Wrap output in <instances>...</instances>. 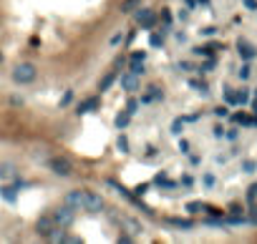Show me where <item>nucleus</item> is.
<instances>
[{
	"label": "nucleus",
	"mask_w": 257,
	"mask_h": 244,
	"mask_svg": "<svg viewBox=\"0 0 257 244\" xmlns=\"http://www.w3.org/2000/svg\"><path fill=\"white\" fill-rule=\"evenodd\" d=\"M119 224H121V229H124L126 234H131V237H136V234L144 232V227L139 224V221H136V219H128V216H119Z\"/></svg>",
	"instance_id": "7"
},
{
	"label": "nucleus",
	"mask_w": 257,
	"mask_h": 244,
	"mask_svg": "<svg viewBox=\"0 0 257 244\" xmlns=\"http://www.w3.org/2000/svg\"><path fill=\"white\" fill-rule=\"evenodd\" d=\"M131 61H146V51H139V53H134V56H131Z\"/></svg>",
	"instance_id": "33"
},
{
	"label": "nucleus",
	"mask_w": 257,
	"mask_h": 244,
	"mask_svg": "<svg viewBox=\"0 0 257 244\" xmlns=\"http://www.w3.org/2000/svg\"><path fill=\"white\" fill-rule=\"evenodd\" d=\"M149 43H152L154 48H159L161 43H164V35H157V33H154V35H152V40H149Z\"/></svg>",
	"instance_id": "23"
},
{
	"label": "nucleus",
	"mask_w": 257,
	"mask_h": 244,
	"mask_svg": "<svg viewBox=\"0 0 257 244\" xmlns=\"http://www.w3.org/2000/svg\"><path fill=\"white\" fill-rule=\"evenodd\" d=\"M131 73L144 76V61H131Z\"/></svg>",
	"instance_id": "18"
},
{
	"label": "nucleus",
	"mask_w": 257,
	"mask_h": 244,
	"mask_svg": "<svg viewBox=\"0 0 257 244\" xmlns=\"http://www.w3.org/2000/svg\"><path fill=\"white\" fill-rule=\"evenodd\" d=\"M245 5L252 8V10H257V0H245Z\"/></svg>",
	"instance_id": "36"
},
{
	"label": "nucleus",
	"mask_w": 257,
	"mask_h": 244,
	"mask_svg": "<svg viewBox=\"0 0 257 244\" xmlns=\"http://www.w3.org/2000/svg\"><path fill=\"white\" fill-rule=\"evenodd\" d=\"M116 146L126 153V151H128V139H126V136H119V139H116Z\"/></svg>",
	"instance_id": "22"
},
{
	"label": "nucleus",
	"mask_w": 257,
	"mask_h": 244,
	"mask_svg": "<svg viewBox=\"0 0 257 244\" xmlns=\"http://www.w3.org/2000/svg\"><path fill=\"white\" fill-rule=\"evenodd\" d=\"M15 176H18V169H15L13 161H3V164H0V179H3V182H10V179H15Z\"/></svg>",
	"instance_id": "10"
},
{
	"label": "nucleus",
	"mask_w": 257,
	"mask_h": 244,
	"mask_svg": "<svg viewBox=\"0 0 257 244\" xmlns=\"http://www.w3.org/2000/svg\"><path fill=\"white\" fill-rule=\"evenodd\" d=\"M214 116H220V119L227 116V108H225V106H217V108H214Z\"/></svg>",
	"instance_id": "31"
},
{
	"label": "nucleus",
	"mask_w": 257,
	"mask_h": 244,
	"mask_svg": "<svg viewBox=\"0 0 257 244\" xmlns=\"http://www.w3.org/2000/svg\"><path fill=\"white\" fill-rule=\"evenodd\" d=\"M212 134H214V139H222V136H225V128H222V126L217 123V126L212 128Z\"/></svg>",
	"instance_id": "25"
},
{
	"label": "nucleus",
	"mask_w": 257,
	"mask_h": 244,
	"mask_svg": "<svg viewBox=\"0 0 257 244\" xmlns=\"http://www.w3.org/2000/svg\"><path fill=\"white\" fill-rule=\"evenodd\" d=\"M139 8H141V0H124V3H121V13H124V15L134 13V10H139Z\"/></svg>",
	"instance_id": "13"
},
{
	"label": "nucleus",
	"mask_w": 257,
	"mask_h": 244,
	"mask_svg": "<svg viewBox=\"0 0 257 244\" xmlns=\"http://www.w3.org/2000/svg\"><path fill=\"white\" fill-rule=\"evenodd\" d=\"M35 229H38V237L48 239V242H61V239H63V227L56 224L53 214H43V216H38Z\"/></svg>",
	"instance_id": "1"
},
{
	"label": "nucleus",
	"mask_w": 257,
	"mask_h": 244,
	"mask_svg": "<svg viewBox=\"0 0 257 244\" xmlns=\"http://www.w3.org/2000/svg\"><path fill=\"white\" fill-rule=\"evenodd\" d=\"M63 204H68V207H73L76 212H81V209H83V191H81V189L68 191L66 199H63Z\"/></svg>",
	"instance_id": "9"
},
{
	"label": "nucleus",
	"mask_w": 257,
	"mask_h": 244,
	"mask_svg": "<svg viewBox=\"0 0 257 244\" xmlns=\"http://www.w3.org/2000/svg\"><path fill=\"white\" fill-rule=\"evenodd\" d=\"M53 219H56V224L58 227H71L73 224V219H76V209L73 207H68V204H63V207H58L56 212H53Z\"/></svg>",
	"instance_id": "5"
},
{
	"label": "nucleus",
	"mask_w": 257,
	"mask_h": 244,
	"mask_svg": "<svg viewBox=\"0 0 257 244\" xmlns=\"http://www.w3.org/2000/svg\"><path fill=\"white\" fill-rule=\"evenodd\" d=\"M202 182H204V186H214V176H212V174H204Z\"/></svg>",
	"instance_id": "30"
},
{
	"label": "nucleus",
	"mask_w": 257,
	"mask_h": 244,
	"mask_svg": "<svg viewBox=\"0 0 257 244\" xmlns=\"http://www.w3.org/2000/svg\"><path fill=\"white\" fill-rule=\"evenodd\" d=\"M247 101H250V93H247L245 88H242V91L237 93V103H247Z\"/></svg>",
	"instance_id": "24"
},
{
	"label": "nucleus",
	"mask_w": 257,
	"mask_h": 244,
	"mask_svg": "<svg viewBox=\"0 0 257 244\" xmlns=\"http://www.w3.org/2000/svg\"><path fill=\"white\" fill-rule=\"evenodd\" d=\"M179 151L182 153H189V141H179Z\"/></svg>",
	"instance_id": "34"
},
{
	"label": "nucleus",
	"mask_w": 257,
	"mask_h": 244,
	"mask_svg": "<svg viewBox=\"0 0 257 244\" xmlns=\"http://www.w3.org/2000/svg\"><path fill=\"white\" fill-rule=\"evenodd\" d=\"M199 209H204L202 202H189V204H187V212H189V214H197Z\"/></svg>",
	"instance_id": "19"
},
{
	"label": "nucleus",
	"mask_w": 257,
	"mask_h": 244,
	"mask_svg": "<svg viewBox=\"0 0 257 244\" xmlns=\"http://www.w3.org/2000/svg\"><path fill=\"white\" fill-rule=\"evenodd\" d=\"M0 63H3V53H0Z\"/></svg>",
	"instance_id": "39"
},
{
	"label": "nucleus",
	"mask_w": 257,
	"mask_h": 244,
	"mask_svg": "<svg viewBox=\"0 0 257 244\" xmlns=\"http://www.w3.org/2000/svg\"><path fill=\"white\" fill-rule=\"evenodd\" d=\"M116 81V71H109V73H106L103 78H101V83H98V88H101V91H109V88H111V83Z\"/></svg>",
	"instance_id": "14"
},
{
	"label": "nucleus",
	"mask_w": 257,
	"mask_h": 244,
	"mask_svg": "<svg viewBox=\"0 0 257 244\" xmlns=\"http://www.w3.org/2000/svg\"><path fill=\"white\" fill-rule=\"evenodd\" d=\"M103 207H106V202H103V196H101L98 191H89V189H83V212L98 214Z\"/></svg>",
	"instance_id": "3"
},
{
	"label": "nucleus",
	"mask_w": 257,
	"mask_h": 244,
	"mask_svg": "<svg viewBox=\"0 0 257 244\" xmlns=\"http://www.w3.org/2000/svg\"><path fill=\"white\" fill-rule=\"evenodd\" d=\"M98 108V98H86L83 103H78V108H76V114L81 116V114H91V111H96Z\"/></svg>",
	"instance_id": "12"
},
{
	"label": "nucleus",
	"mask_w": 257,
	"mask_h": 244,
	"mask_svg": "<svg viewBox=\"0 0 257 244\" xmlns=\"http://www.w3.org/2000/svg\"><path fill=\"white\" fill-rule=\"evenodd\" d=\"M182 128H184V121H182V119H177L174 123H171V134L179 136V134H182Z\"/></svg>",
	"instance_id": "21"
},
{
	"label": "nucleus",
	"mask_w": 257,
	"mask_h": 244,
	"mask_svg": "<svg viewBox=\"0 0 257 244\" xmlns=\"http://www.w3.org/2000/svg\"><path fill=\"white\" fill-rule=\"evenodd\" d=\"M250 71H252L250 65H242V68H240V78H242V81H247V78H250Z\"/></svg>",
	"instance_id": "26"
},
{
	"label": "nucleus",
	"mask_w": 257,
	"mask_h": 244,
	"mask_svg": "<svg viewBox=\"0 0 257 244\" xmlns=\"http://www.w3.org/2000/svg\"><path fill=\"white\" fill-rule=\"evenodd\" d=\"M0 196H3L8 204H13L15 199H18V194H15V189H13V186H3V189H0Z\"/></svg>",
	"instance_id": "15"
},
{
	"label": "nucleus",
	"mask_w": 257,
	"mask_h": 244,
	"mask_svg": "<svg viewBox=\"0 0 257 244\" xmlns=\"http://www.w3.org/2000/svg\"><path fill=\"white\" fill-rule=\"evenodd\" d=\"M121 38H124V35H121V33H116V35L111 38V46H119V43H121Z\"/></svg>",
	"instance_id": "35"
},
{
	"label": "nucleus",
	"mask_w": 257,
	"mask_h": 244,
	"mask_svg": "<svg viewBox=\"0 0 257 244\" xmlns=\"http://www.w3.org/2000/svg\"><path fill=\"white\" fill-rule=\"evenodd\" d=\"M121 88H124V91H128V93L139 91V76H136V73H131V71L124 73V76H121Z\"/></svg>",
	"instance_id": "8"
},
{
	"label": "nucleus",
	"mask_w": 257,
	"mask_h": 244,
	"mask_svg": "<svg viewBox=\"0 0 257 244\" xmlns=\"http://www.w3.org/2000/svg\"><path fill=\"white\" fill-rule=\"evenodd\" d=\"M237 48H240V56H242L245 61H252V58L257 56V48H255V46H250L247 40H240V43H237Z\"/></svg>",
	"instance_id": "11"
},
{
	"label": "nucleus",
	"mask_w": 257,
	"mask_h": 244,
	"mask_svg": "<svg viewBox=\"0 0 257 244\" xmlns=\"http://www.w3.org/2000/svg\"><path fill=\"white\" fill-rule=\"evenodd\" d=\"M126 111H128V114H136V111H139V101L136 98H128V103H126Z\"/></svg>",
	"instance_id": "20"
},
{
	"label": "nucleus",
	"mask_w": 257,
	"mask_h": 244,
	"mask_svg": "<svg viewBox=\"0 0 257 244\" xmlns=\"http://www.w3.org/2000/svg\"><path fill=\"white\" fill-rule=\"evenodd\" d=\"M242 169H245L247 174H252V171L257 169V164H255V161H245V164H242Z\"/></svg>",
	"instance_id": "27"
},
{
	"label": "nucleus",
	"mask_w": 257,
	"mask_h": 244,
	"mask_svg": "<svg viewBox=\"0 0 257 244\" xmlns=\"http://www.w3.org/2000/svg\"><path fill=\"white\" fill-rule=\"evenodd\" d=\"M192 182H194L192 176H184V179H182V184H184V186H192Z\"/></svg>",
	"instance_id": "37"
},
{
	"label": "nucleus",
	"mask_w": 257,
	"mask_h": 244,
	"mask_svg": "<svg viewBox=\"0 0 257 244\" xmlns=\"http://www.w3.org/2000/svg\"><path fill=\"white\" fill-rule=\"evenodd\" d=\"M212 68H214V61H207V63L202 65V68H199V71H202V73H209Z\"/></svg>",
	"instance_id": "29"
},
{
	"label": "nucleus",
	"mask_w": 257,
	"mask_h": 244,
	"mask_svg": "<svg viewBox=\"0 0 257 244\" xmlns=\"http://www.w3.org/2000/svg\"><path fill=\"white\" fill-rule=\"evenodd\" d=\"M128 121H131V114H128V111H124V114H119V116H116V121H114V123H116V128L121 131V128H126V126H128Z\"/></svg>",
	"instance_id": "16"
},
{
	"label": "nucleus",
	"mask_w": 257,
	"mask_h": 244,
	"mask_svg": "<svg viewBox=\"0 0 257 244\" xmlns=\"http://www.w3.org/2000/svg\"><path fill=\"white\" fill-rule=\"evenodd\" d=\"M136 20H139V26H141V28H146V30L157 26V15H154V10H149V8H139Z\"/></svg>",
	"instance_id": "6"
},
{
	"label": "nucleus",
	"mask_w": 257,
	"mask_h": 244,
	"mask_svg": "<svg viewBox=\"0 0 257 244\" xmlns=\"http://www.w3.org/2000/svg\"><path fill=\"white\" fill-rule=\"evenodd\" d=\"M255 96H257V91H255Z\"/></svg>",
	"instance_id": "40"
},
{
	"label": "nucleus",
	"mask_w": 257,
	"mask_h": 244,
	"mask_svg": "<svg viewBox=\"0 0 257 244\" xmlns=\"http://www.w3.org/2000/svg\"><path fill=\"white\" fill-rule=\"evenodd\" d=\"M225 136H227L229 141H234V139H237L240 134H237V128H229V131H227V134H225Z\"/></svg>",
	"instance_id": "32"
},
{
	"label": "nucleus",
	"mask_w": 257,
	"mask_h": 244,
	"mask_svg": "<svg viewBox=\"0 0 257 244\" xmlns=\"http://www.w3.org/2000/svg\"><path fill=\"white\" fill-rule=\"evenodd\" d=\"M35 76H38V68H35L33 63H18L15 68H13V81H15L18 86H28V83H33Z\"/></svg>",
	"instance_id": "2"
},
{
	"label": "nucleus",
	"mask_w": 257,
	"mask_h": 244,
	"mask_svg": "<svg viewBox=\"0 0 257 244\" xmlns=\"http://www.w3.org/2000/svg\"><path fill=\"white\" fill-rule=\"evenodd\" d=\"M48 169L56 176H61V179H68V176L73 174V164L66 156H53V159H48Z\"/></svg>",
	"instance_id": "4"
},
{
	"label": "nucleus",
	"mask_w": 257,
	"mask_h": 244,
	"mask_svg": "<svg viewBox=\"0 0 257 244\" xmlns=\"http://www.w3.org/2000/svg\"><path fill=\"white\" fill-rule=\"evenodd\" d=\"M202 33H204V35H214V33H217V28H204Z\"/></svg>",
	"instance_id": "38"
},
{
	"label": "nucleus",
	"mask_w": 257,
	"mask_h": 244,
	"mask_svg": "<svg viewBox=\"0 0 257 244\" xmlns=\"http://www.w3.org/2000/svg\"><path fill=\"white\" fill-rule=\"evenodd\" d=\"M71 98H73V91H66V96L61 98V106H68V103H71Z\"/></svg>",
	"instance_id": "28"
},
{
	"label": "nucleus",
	"mask_w": 257,
	"mask_h": 244,
	"mask_svg": "<svg viewBox=\"0 0 257 244\" xmlns=\"http://www.w3.org/2000/svg\"><path fill=\"white\" fill-rule=\"evenodd\" d=\"M171 224H174V227H179V229H192V227H194L189 219H171Z\"/></svg>",
	"instance_id": "17"
}]
</instances>
